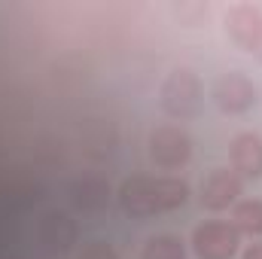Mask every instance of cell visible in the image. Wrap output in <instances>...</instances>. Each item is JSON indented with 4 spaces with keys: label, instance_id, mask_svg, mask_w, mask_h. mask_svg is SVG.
I'll use <instances>...</instances> for the list:
<instances>
[{
    "label": "cell",
    "instance_id": "7c38bea8",
    "mask_svg": "<svg viewBox=\"0 0 262 259\" xmlns=\"http://www.w3.org/2000/svg\"><path fill=\"white\" fill-rule=\"evenodd\" d=\"M140 259H186V247L177 235H152L143 244Z\"/></svg>",
    "mask_w": 262,
    "mask_h": 259
},
{
    "label": "cell",
    "instance_id": "8992f818",
    "mask_svg": "<svg viewBox=\"0 0 262 259\" xmlns=\"http://www.w3.org/2000/svg\"><path fill=\"white\" fill-rule=\"evenodd\" d=\"M226 31L244 52L262 61V9L247 3L232 6L226 12Z\"/></svg>",
    "mask_w": 262,
    "mask_h": 259
},
{
    "label": "cell",
    "instance_id": "9c48e42d",
    "mask_svg": "<svg viewBox=\"0 0 262 259\" xmlns=\"http://www.w3.org/2000/svg\"><path fill=\"white\" fill-rule=\"evenodd\" d=\"M229 159H232V168L235 174H244V177H262V137L253 131H244L232 140L229 146Z\"/></svg>",
    "mask_w": 262,
    "mask_h": 259
},
{
    "label": "cell",
    "instance_id": "52a82bcc",
    "mask_svg": "<svg viewBox=\"0 0 262 259\" xmlns=\"http://www.w3.org/2000/svg\"><path fill=\"white\" fill-rule=\"evenodd\" d=\"M241 189L244 186H241V177L235 171L216 168L201 180V195L198 198H201V207H207V210H226L229 204L238 201Z\"/></svg>",
    "mask_w": 262,
    "mask_h": 259
},
{
    "label": "cell",
    "instance_id": "6da1fadb",
    "mask_svg": "<svg viewBox=\"0 0 262 259\" xmlns=\"http://www.w3.org/2000/svg\"><path fill=\"white\" fill-rule=\"evenodd\" d=\"M189 201V183L180 177H146L137 174L122 180L119 186V207L128 217H156V213H168L177 210Z\"/></svg>",
    "mask_w": 262,
    "mask_h": 259
},
{
    "label": "cell",
    "instance_id": "ba28073f",
    "mask_svg": "<svg viewBox=\"0 0 262 259\" xmlns=\"http://www.w3.org/2000/svg\"><path fill=\"white\" fill-rule=\"evenodd\" d=\"M40 241L52 253H67L73 247V241H76V223L64 210H49L40 220Z\"/></svg>",
    "mask_w": 262,
    "mask_h": 259
},
{
    "label": "cell",
    "instance_id": "3957f363",
    "mask_svg": "<svg viewBox=\"0 0 262 259\" xmlns=\"http://www.w3.org/2000/svg\"><path fill=\"white\" fill-rule=\"evenodd\" d=\"M192 156V137L180 125H159L149 134V159L165 168V171H174V168H183Z\"/></svg>",
    "mask_w": 262,
    "mask_h": 259
},
{
    "label": "cell",
    "instance_id": "7a4b0ae2",
    "mask_svg": "<svg viewBox=\"0 0 262 259\" xmlns=\"http://www.w3.org/2000/svg\"><path fill=\"white\" fill-rule=\"evenodd\" d=\"M204 107L201 79L189 67H177L162 82V110L174 119H195Z\"/></svg>",
    "mask_w": 262,
    "mask_h": 259
},
{
    "label": "cell",
    "instance_id": "5b68a950",
    "mask_svg": "<svg viewBox=\"0 0 262 259\" xmlns=\"http://www.w3.org/2000/svg\"><path fill=\"white\" fill-rule=\"evenodd\" d=\"M259 101V89L244 73H223L213 82V104L223 113H247Z\"/></svg>",
    "mask_w": 262,
    "mask_h": 259
},
{
    "label": "cell",
    "instance_id": "5bb4252c",
    "mask_svg": "<svg viewBox=\"0 0 262 259\" xmlns=\"http://www.w3.org/2000/svg\"><path fill=\"white\" fill-rule=\"evenodd\" d=\"M244 259H262V241H256V244H250V247L244 250Z\"/></svg>",
    "mask_w": 262,
    "mask_h": 259
},
{
    "label": "cell",
    "instance_id": "4fadbf2b",
    "mask_svg": "<svg viewBox=\"0 0 262 259\" xmlns=\"http://www.w3.org/2000/svg\"><path fill=\"white\" fill-rule=\"evenodd\" d=\"M76 259H119V256H116V250H113V244H110V241L95 238V241L82 244V250L76 253Z\"/></svg>",
    "mask_w": 262,
    "mask_h": 259
},
{
    "label": "cell",
    "instance_id": "8fae6325",
    "mask_svg": "<svg viewBox=\"0 0 262 259\" xmlns=\"http://www.w3.org/2000/svg\"><path fill=\"white\" fill-rule=\"evenodd\" d=\"M107 195H110V186L98 177H85L73 186V201L82 207V210H98L107 204Z\"/></svg>",
    "mask_w": 262,
    "mask_h": 259
},
{
    "label": "cell",
    "instance_id": "30bf717a",
    "mask_svg": "<svg viewBox=\"0 0 262 259\" xmlns=\"http://www.w3.org/2000/svg\"><path fill=\"white\" fill-rule=\"evenodd\" d=\"M232 226L238 229V235H262V201L259 198H247L232 210Z\"/></svg>",
    "mask_w": 262,
    "mask_h": 259
},
{
    "label": "cell",
    "instance_id": "277c9868",
    "mask_svg": "<svg viewBox=\"0 0 262 259\" xmlns=\"http://www.w3.org/2000/svg\"><path fill=\"white\" fill-rule=\"evenodd\" d=\"M238 244H241L238 229L220 220L201 223L192 235V250L198 259H232L238 253Z\"/></svg>",
    "mask_w": 262,
    "mask_h": 259
}]
</instances>
